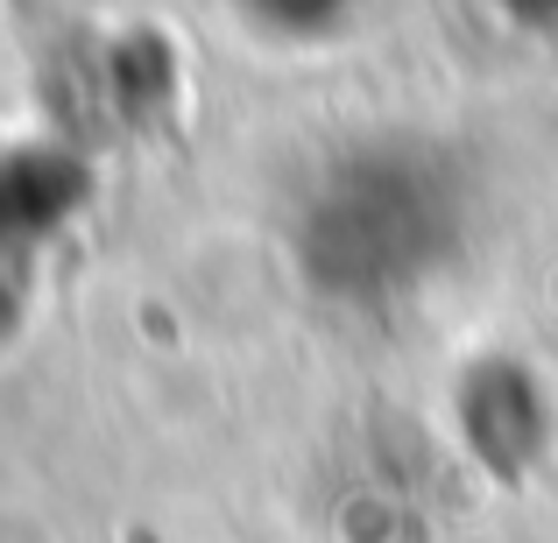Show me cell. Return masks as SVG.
Wrapping results in <instances>:
<instances>
[{
	"label": "cell",
	"instance_id": "obj_4",
	"mask_svg": "<svg viewBox=\"0 0 558 543\" xmlns=\"http://www.w3.org/2000/svg\"><path fill=\"white\" fill-rule=\"evenodd\" d=\"M247 8H255V22L276 28V36H326L354 0H247Z\"/></svg>",
	"mask_w": 558,
	"mask_h": 543
},
{
	"label": "cell",
	"instance_id": "obj_1",
	"mask_svg": "<svg viewBox=\"0 0 558 543\" xmlns=\"http://www.w3.org/2000/svg\"><path fill=\"white\" fill-rule=\"evenodd\" d=\"M466 233V184L446 149L417 135H381L332 156L304 190L290 247L318 297L389 304L417 289Z\"/></svg>",
	"mask_w": 558,
	"mask_h": 543
},
{
	"label": "cell",
	"instance_id": "obj_3",
	"mask_svg": "<svg viewBox=\"0 0 558 543\" xmlns=\"http://www.w3.org/2000/svg\"><path fill=\"white\" fill-rule=\"evenodd\" d=\"M85 163L64 149H8L0 156V247L28 255L50 233L71 226V212L85 205Z\"/></svg>",
	"mask_w": 558,
	"mask_h": 543
},
{
	"label": "cell",
	"instance_id": "obj_2",
	"mask_svg": "<svg viewBox=\"0 0 558 543\" xmlns=\"http://www.w3.org/2000/svg\"><path fill=\"white\" fill-rule=\"evenodd\" d=\"M452 417H460V437L495 480H523L537 459L551 452V403L545 381L523 360H481L474 374L452 395Z\"/></svg>",
	"mask_w": 558,
	"mask_h": 543
}]
</instances>
